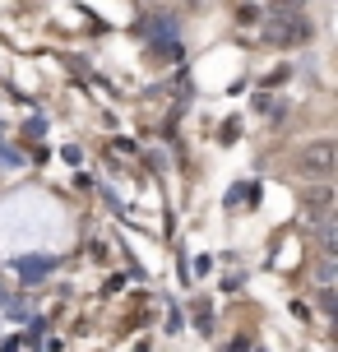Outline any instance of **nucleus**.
<instances>
[{"label": "nucleus", "instance_id": "nucleus-1", "mask_svg": "<svg viewBox=\"0 0 338 352\" xmlns=\"http://www.w3.org/2000/svg\"><path fill=\"white\" fill-rule=\"evenodd\" d=\"M297 167H302V176H311V181H329L334 167H338V144L334 140H311L302 148Z\"/></svg>", "mask_w": 338, "mask_h": 352}, {"label": "nucleus", "instance_id": "nucleus-4", "mask_svg": "<svg viewBox=\"0 0 338 352\" xmlns=\"http://www.w3.org/2000/svg\"><path fill=\"white\" fill-rule=\"evenodd\" d=\"M338 255V223L334 213H324L320 218V260H334Z\"/></svg>", "mask_w": 338, "mask_h": 352}, {"label": "nucleus", "instance_id": "nucleus-2", "mask_svg": "<svg viewBox=\"0 0 338 352\" xmlns=\"http://www.w3.org/2000/svg\"><path fill=\"white\" fill-rule=\"evenodd\" d=\"M269 42H278V47H292V42H306L311 37V23H306L302 14H273L264 28Z\"/></svg>", "mask_w": 338, "mask_h": 352}, {"label": "nucleus", "instance_id": "nucleus-3", "mask_svg": "<svg viewBox=\"0 0 338 352\" xmlns=\"http://www.w3.org/2000/svg\"><path fill=\"white\" fill-rule=\"evenodd\" d=\"M302 199L311 204V209H320L315 218H324V209H334V190H329V181H315V186H306Z\"/></svg>", "mask_w": 338, "mask_h": 352}]
</instances>
